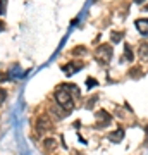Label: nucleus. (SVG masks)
<instances>
[{
    "instance_id": "4",
    "label": "nucleus",
    "mask_w": 148,
    "mask_h": 155,
    "mask_svg": "<svg viewBox=\"0 0 148 155\" xmlns=\"http://www.w3.org/2000/svg\"><path fill=\"white\" fill-rule=\"evenodd\" d=\"M95 117H97V127H105L112 122V116L107 110H98Z\"/></svg>"
},
{
    "instance_id": "16",
    "label": "nucleus",
    "mask_w": 148,
    "mask_h": 155,
    "mask_svg": "<svg viewBox=\"0 0 148 155\" xmlns=\"http://www.w3.org/2000/svg\"><path fill=\"white\" fill-rule=\"evenodd\" d=\"M129 74H131V76H138V74H140V69H133Z\"/></svg>"
},
{
    "instance_id": "20",
    "label": "nucleus",
    "mask_w": 148,
    "mask_h": 155,
    "mask_svg": "<svg viewBox=\"0 0 148 155\" xmlns=\"http://www.w3.org/2000/svg\"><path fill=\"white\" fill-rule=\"evenodd\" d=\"M72 155H81V153H79V152H74V153H72Z\"/></svg>"
},
{
    "instance_id": "6",
    "label": "nucleus",
    "mask_w": 148,
    "mask_h": 155,
    "mask_svg": "<svg viewBox=\"0 0 148 155\" xmlns=\"http://www.w3.org/2000/svg\"><path fill=\"white\" fill-rule=\"evenodd\" d=\"M109 140L112 141V143H121L122 140H124V131L119 127V129H115V131L109 133Z\"/></svg>"
},
{
    "instance_id": "12",
    "label": "nucleus",
    "mask_w": 148,
    "mask_h": 155,
    "mask_svg": "<svg viewBox=\"0 0 148 155\" xmlns=\"http://www.w3.org/2000/svg\"><path fill=\"white\" fill-rule=\"evenodd\" d=\"M97 84H98V83H97V79H93V78H88V79H86V88L88 90L93 88V86H97Z\"/></svg>"
},
{
    "instance_id": "18",
    "label": "nucleus",
    "mask_w": 148,
    "mask_h": 155,
    "mask_svg": "<svg viewBox=\"0 0 148 155\" xmlns=\"http://www.w3.org/2000/svg\"><path fill=\"white\" fill-rule=\"evenodd\" d=\"M4 28H5V22H4V21H0V31H2Z\"/></svg>"
},
{
    "instance_id": "10",
    "label": "nucleus",
    "mask_w": 148,
    "mask_h": 155,
    "mask_svg": "<svg viewBox=\"0 0 148 155\" xmlns=\"http://www.w3.org/2000/svg\"><path fill=\"white\" fill-rule=\"evenodd\" d=\"M43 147H45V148H48V150H54L55 147H57V141L48 138V140H45V141H43Z\"/></svg>"
},
{
    "instance_id": "5",
    "label": "nucleus",
    "mask_w": 148,
    "mask_h": 155,
    "mask_svg": "<svg viewBox=\"0 0 148 155\" xmlns=\"http://www.w3.org/2000/svg\"><path fill=\"white\" fill-rule=\"evenodd\" d=\"M62 69H64V72H66L67 76H71L72 72L81 71V69H83V64H81V62H69V64H66Z\"/></svg>"
},
{
    "instance_id": "2",
    "label": "nucleus",
    "mask_w": 148,
    "mask_h": 155,
    "mask_svg": "<svg viewBox=\"0 0 148 155\" xmlns=\"http://www.w3.org/2000/svg\"><path fill=\"white\" fill-rule=\"evenodd\" d=\"M112 55H114V52H112V47L109 43H102L98 48L95 50V59H97V62L104 64V66H107L110 62Z\"/></svg>"
},
{
    "instance_id": "19",
    "label": "nucleus",
    "mask_w": 148,
    "mask_h": 155,
    "mask_svg": "<svg viewBox=\"0 0 148 155\" xmlns=\"http://www.w3.org/2000/svg\"><path fill=\"white\" fill-rule=\"evenodd\" d=\"M134 2H138V4H143V2H145V0H134Z\"/></svg>"
},
{
    "instance_id": "14",
    "label": "nucleus",
    "mask_w": 148,
    "mask_h": 155,
    "mask_svg": "<svg viewBox=\"0 0 148 155\" xmlns=\"http://www.w3.org/2000/svg\"><path fill=\"white\" fill-rule=\"evenodd\" d=\"M95 102H97V97H93L90 102H86V109H93V104H95Z\"/></svg>"
},
{
    "instance_id": "15",
    "label": "nucleus",
    "mask_w": 148,
    "mask_h": 155,
    "mask_svg": "<svg viewBox=\"0 0 148 155\" xmlns=\"http://www.w3.org/2000/svg\"><path fill=\"white\" fill-rule=\"evenodd\" d=\"M4 100H5V90H2V88H0V104H2Z\"/></svg>"
},
{
    "instance_id": "7",
    "label": "nucleus",
    "mask_w": 148,
    "mask_h": 155,
    "mask_svg": "<svg viewBox=\"0 0 148 155\" xmlns=\"http://www.w3.org/2000/svg\"><path fill=\"white\" fill-rule=\"evenodd\" d=\"M134 24H136V29L141 35H148V19H138Z\"/></svg>"
},
{
    "instance_id": "11",
    "label": "nucleus",
    "mask_w": 148,
    "mask_h": 155,
    "mask_svg": "<svg viewBox=\"0 0 148 155\" xmlns=\"http://www.w3.org/2000/svg\"><path fill=\"white\" fill-rule=\"evenodd\" d=\"M110 40H112V43H119V41H121L122 40V33L121 31H117V33H112V36H110Z\"/></svg>"
},
{
    "instance_id": "3",
    "label": "nucleus",
    "mask_w": 148,
    "mask_h": 155,
    "mask_svg": "<svg viewBox=\"0 0 148 155\" xmlns=\"http://www.w3.org/2000/svg\"><path fill=\"white\" fill-rule=\"evenodd\" d=\"M52 129H54V124H52V121H50L48 117H40L38 121H36V131H38L40 134L48 133Z\"/></svg>"
},
{
    "instance_id": "9",
    "label": "nucleus",
    "mask_w": 148,
    "mask_h": 155,
    "mask_svg": "<svg viewBox=\"0 0 148 155\" xmlns=\"http://www.w3.org/2000/svg\"><path fill=\"white\" fill-rule=\"evenodd\" d=\"M140 57L143 61H148V41H143L140 45Z\"/></svg>"
},
{
    "instance_id": "21",
    "label": "nucleus",
    "mask_w": 148,
    "mask_h": 155,
    "mask_svg": "<svg viewBox=\"0 0 148 155\" xmlns=\"http://www.w3.org/2000/svg\"><path fill=\"white\" fill-rule=\"evenodd\" d=\"M145 11H148V5H146V7H145Z\"/></svg>"
},
{
    "instance_id": "17",
    "label": "nucleus",
    "mask_w": 148,
    "mask_h": 155,
    "mask_svg": "<svg viewBox=\"0 0 148 155\" xmlns=\"http://www.w3.org/2000/svg\"><path fill=\"white\" fill-rule=\"evenodd\" d=\"M7 79V74H4V72H0V81H5Z\"/></svg>"
},
{
    "instance_id": "8",
    "label": "nucleus",
    "mask_w": 148,
    "mask_h": 155,
    "mask_svg": "<svg viewBox=\"0 0 148 155\" xmlns=\"http://www.w3.org/2000/svg\"><path fill=\"white\" fill-rule=\"evenodd\" d=\"M133 59H134V54H133V50H131V47H129V43H126L124 45V57H122L121 61L122 62H133Z\"/></svg>"
},
{
    "instance_id": "1",
    "label": "nucleus",
    "mask_w": 148,
    "mask_h": 155,
    "mask_svg": "<svg viewBox=\"0 0 148 155\" xmlns=\"http://www.w3.org/2000/svg\"><path fill=\"white\" fill-rule=\"evenodd\" d=\"M55 100H57V104L62 107V109H66V110H71L72 107V91H67L66 84H61L57 91H55Z\"/></svg>"
},
{
    "instance_id": "22",
    "label": "nucleus",
    "mask_w": 148,
    "mask_h": 155,
    "mask_svg": "<svg viewBox=\"0 0 148 155\" xmlns=\"http://www.w3.org/2000/svg\"><path fill=\"white\" fill-rule=\"evenodd\" d=\"M146 134H148V126H146Z\"/></svg>"
},
{
    "instance_id": "13",
    "label": "nucleus",
    "mask_w": 148,
    "mask_h": 155,
    "mask_svg": "<svg viewBox=\"0 0 148 155\" xmlns=\"http://www.w3.org/2000/svg\"><path fill=\"white\" fill-rule=\"evenodd\" d=\"M5 5L7 0H0V14H5Z\"/></svg>"
}]
</instances>
